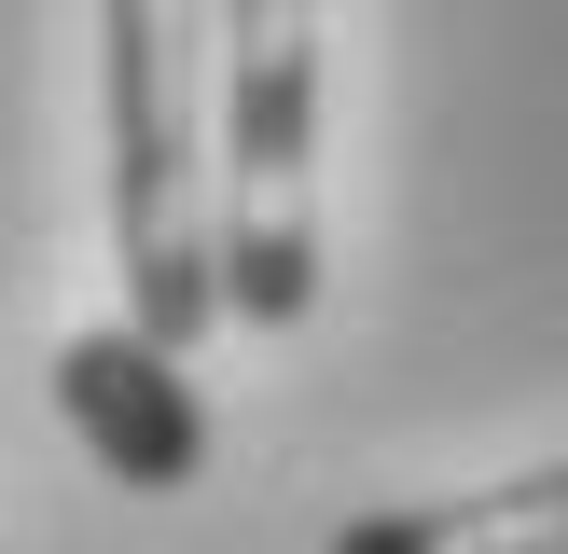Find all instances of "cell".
<instances>
[{
	"mask_svg": "<svg viewBox=\"0 0 568 554\" xmlns=\"http://www.w3.org/2000/svg\"><path fill=\"white\" fill-rule=\"evenodd\" d=\"M98 98H111V249L125 319L166 347L222 332V83H209V0H98Z\"/></svg>",
	"mask_w": 568,
	"mask_h": 554,
	"instance_id": "obj_1",
	"label": "cell"
},
{
	"mask_svg": "<svg viewBox=\"0 0 568 554\" xmlns=\"http://www.w3.org/2000/svg\"><path fill=\"white\" fill-rule=\"evenodd\" d=\"M222 83V319L292 332L320 305V0H209Z\"/></svg>",
	"mask_w": 568,
	"mask_h": 554,
	"instance_id": "obj_2",
	"label": "cell"
},
{
	"mask_svg": "<svg viewBox=\"0 0 568 554\" xmlns=\"http://www.w3.org/2000/svg\"><path fill=\"white\" fill-rule=\"evenodd\" d=\"M55 416H70V443L125 499H181L194 471H209V388H194L181 347L139 332V319H98V332L55 347Z\"/></svg>",
	"mask_w": 568,
	"mask_h": 554,
	"instance_id": "obj_3",
	"label": "cell"
},
{
	"mask_svg": "<svg viewBox=\"0 0 568 554\" xmlns=\"http://www.w3.org/2000/svg\"><path fill=\"white\" fill-rule=\"evenodd\" d=\"M333 554H568V458L471 499H388V513L333 526Z\"/></svg>",
	"mask_w": 568,
	"mask_h": 554,
	"instance_id": "obj_4",
	"label": "cell"
}]
</instances>
